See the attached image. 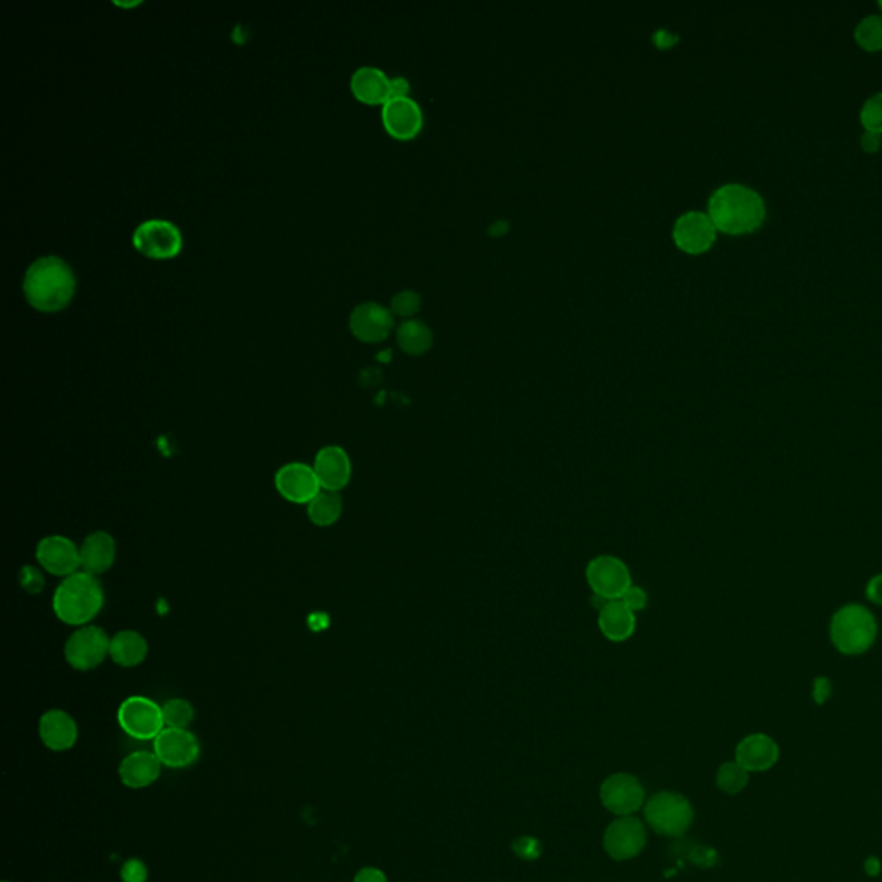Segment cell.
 <instances>
[{"instance_id": "cell-40", "label": "cell", "mask_w": 882, "mask_h": 882, "mask_svg": "<svg viewBox=\"0 0 882 882\" xmlns=\"http://www.w3.org/2000/svg\"><path fill=\"white\" fill-rule=\"evenodd\" d=\"M882 145V135L879 133H872V131H864L862 135H860V147L864 150L865 154H876L881 149Z\"/></svg>"}, {"instance_id": "cell-33", "label": "cell", "mask_w": 882, "mask_h": 882, "mask_svg": "<svg viewBox=\"0 0 882 882\" xmlns=\"http://www.w3.org/2000/svg\"><path fill=\"white\" fill-rule=\"evenodd\" d=\"M121 882H147L149 881V867L140 858H128L119 869Z\"/></svg>"}, {"instance_id": "cell-24", "label": "cell", "mask_w": 882, "mask_h": 882, "mask_svg": "<svg viewBox=\"0 0 882 882\" xmlns=\"http://www.w3.org/2000/svg\"><path fill=\"white\" fill-rule=\"evenodd\" d=\"M598 629L612 643H624L636 631V614L621 600H612L598 610Z\"/></svg>"}, {"instance_id": "cell-1", "label": "cell", "mask_w": 882, "mask_h": 882, "mask_svg": "<svg viewBox=\"0 0 882 882\" xmlns=\"http://www.w3.org/2000/svg\"><path fill=\"white\" fill-rule=\"evenodd\" d=\"M707 214L719 233L745 237L764 226L767 204L755 188L743 183H726L710 193Z\"/></svg>"}, {"instance_id": "cell-30", "label": "cell", "mask_w": 882, "mask_h": 882, "mask_svg": "<svg viewBox=\"0 0 882 882\" xmlns=\"http://www.w3.org/2000/svg\"><path fill=\"white\" fill-rule=\"evenodd\" d=\"M748 777H750V772L746 771L745 767H741L736 760H733V762H726L719 767L715 781H717V788L721 789L722 793L738 795L746 788Z\"/></svg>"}, {"instance_id": "cell-4", "label": "cell", "mask_w": 882, "mask_h": 882, "mask_svg": "<svg viewBox=\"0 0 882 882\" xmlns=\"http://www.w3.org/2000/svg\"><path fill=\"white\" fill-rule=\"evenodd\" d=\"M879 634L876 615L862 603H848L834 612L829 622V638L834 648L846 657L869 652Z\"/></svg>"}, {"instance_id": "cell-28", "label": "cell", "mask_w": 882, "mask_h": 882, "mask_svg": "<svg viewBox=\"0 0 882 882\" xmlns=\"http://www.w3.org/2000/svg\"><path fill=\"white\" fill-rule=\"evenodd\" d=\"M855 44L865 52H881L882 50V14H867L858 21L853 32Z\"/></svg>"}, {"instance_id": "cell-21", "label": "cell", "mask_w": 882, "mask_h": 882, "mask_svg": "<svg viewBox=\"0 0 882 882\" xmlns=\"http://www.w3.org/2000/svg\"><path fill=\"white\" fill-rule=\"evenodd\" d=\"M734 760L748 772L769 771L779 760V746L767 734H750L736 746Z\"/></svg>"}, {"instance_id": "cell-29", "label": "cell", "mask_w": 882, "mask_h": 882, "mask_svg": "<svg viewBox=\"0 0 882 882\" xmlns=\"http://www.w3.org/2000/svg\"><path fill=\"white\" fill-rule=\"evenodd\" d=\"M164 726L171 729H188L195 721V707L185 698H171L162 705Z\"/></svg>"}, {"instance_id": "cell-11", "label": "cell", "mask_w": 882, "mask_h": 882, "mask_svg": "<svg viewBox=\"0 0 882 882\" xmlns=\"http://www.w3.org/2000/svg\"><path fill=\"white\" fill-rule=\"evenodd\" d=\"M648 831L645 820L636 815L614 817L603 833V850L615 862H629L640 857L646 848Z\"/></svg>"}, {"instance_id": "cell-26", "label": "cell", "mask_w": 882, "mask_h": 882, "mask_svg": "<svg viewBox=\"0 0 882 882\" xmlns=\"http://www.w3.org/2000/svg\"><path fill=\"white\" fill-rule=\"evenodd\" d=\"M397 343L407 355H424L433 347V331L421 319H405L397 328Z\"/></svg>"}, {"instance_id": "cell-27", "label": "cell", "mask_w": 882, "mask_h": 882, "mask_svg": "<svg viewBox=\"0 0 882 882\" xmlns=\"http://www.w3.org/2000/svg\"><path fill=\"white\" fill-rule=\"evenodd\" d=\"M343 514V498L336 491L321 490L307 505V517L317 528H330L340 521Z\"/></svg>"}, {"instance_id": "cell-12", "label": "cell", "mask_w": 882, "mask_h": 882, "mask_svg": "<svg viewBox=\"0 0 882 882\" xmlns=\"http://www.w3.org/2000/svg\"><path fill=\"white\" fill-rule=\"evenodd\" d=\"M717 233L719 231L707 212L688 211L676 219L672 228V240L684 254L700 255L714 247Z\"/></svg>"}, {"instance_id": "cell-34", "label": "cell", "mask_w": 882, "mask_h": 882, "mask_svg": "<svg viewBox=\"0 0 882 882\" xmlns=\"http://www.w3.org/2000/svg\"><path fill=\"white\" fill-rule=\"evenodd\" d=\"M512 851L522 860H536L541 855V843L533 836H521L512 841Z\"/></svg>"}, {"instance_id": "cell-32", "label": "cell", "mask_w": 882, "mask_h": 882, "mask_svg": "<svg viewBox=\"0 0 882 882\" xmlns=\"http://www.w3.org/2000/svg\"><path fill=\"white\" fill-rule=\"evenodd\" d=\"M421 302L423 300H421L419 293L414 290H402L397 295H393L390 311L393 316L404 317V321L412 319V316H416L417 312L421 311Z\"/></svg>"}, {"instance_id": "cell-3", "label": "cell", "mask_w": 882, "mask_h": 882, "mask_svg": "<svg viewBox=\"0 0 882 882\" xmlns=\"http://www.w3.org/2000/svg\"><path fill=\"white\" fill-rule=\"evenodd\" d=\"M106 593L97 576L78 571L64 578L52 597V610L59 621L81 628L92 624L104 609Z\"/></svg>"}, {"instance_id": "cell-41", "label": "cell", "mask_w": 882, "mask_h": 882, "mask_svg": "<svg viewBox=\"0 0 882 882\" xmlns=\"http://www.w3.org/2000/svg\"><path fill=\"white\" fill-rule=\"evenodd\" d=\"M409 92V81L402 78V76L392 78V99L393 97H409Z\"/></svg>"}, {"instance_id": "cell-42", "label": "cell", "mask_w": 882, "mask_h": 882, "mask_svg": "<svg viewBox=\"0 0 882 882\" xmlns=\"http://www.w3.org/2000/svg\"><path fill=\"white\" fill-rule=\"evenodd\" d=\"M865 872L872 877L879 876V872H881V862H879V858H867V860H865Z\"/></svg>"}, {"instance_id": "cell-16", "label": "cell", "mask_w": 882, "mask_h": 882, "mask_svg": "<svg viewBox=\"0 0 882 882\" xmlns=\"http://www.w3.org/2000/svg\"><path fill=\"white\" fill-rule=\"evenodd\" d=\"M381 119L385 130L393 138L412 140L423 130V107L412 97H393L383 106Z\"/></svg>"}, {"instance_id": "cell-10", "label": "cell", "mask_w": 882, "mask_h": 882, "mask_svg": "<svg viewBox=\"0 0 882 882\" xmlns=\"http://www.w3.org/2000/svg\"><path fill=\"white\" fill-rule=\"evenodd\" d=\"M646 798L645 786L628 772H614L600 784V802L614 817L638 814L645 807Z\"/></svg>"}, {"instance_id": "cell-39", "label": "cell", "mask_w": 882, "mask_h": 882, "mask_svg": "<svg viewBox=\"0 0 882 882\" xmlns=\"http://www.w3.org/2000/svg\"><path fill=\"white\" fill-rule=\"evenodd\" d=\"M354 882H388V876L378 867H362L355 874Z\"/></svg>"}, {"instance_id": "cell-38", "label": "cell", "mask_w": 882, "mask_h": 882, "mask_svg": "<svg viewBox=\"0 0 882 882\" xmlns=\"http://www.w3.org/2000/svg\"><path fill=\"white\" fill-rule=\"evenodd\" d=\"M833 695V684L827 678H817L814 681V688H812V696H814V702L817 705H822V703H826L829 698Z\"/></svg>"}, {"instance_id": "cell-35", "label": "cell", "mask_w": 882, "mask_h": 882, "mask_svg": "<svg viewBox=\"0 0 882 882\" xmlns=\"http://www.w3.org/2000/svg\"><path fill=\"white\" fill-rule=\"evenodd\" d=\"M648 593L646 590H643L641 586L638 584H633L631 588H629L624 595L621 597V602L628 607L629 610H633L634 614L636 612H641V610L646 609V605H648Z\"/></svg>"}, {"instance_id": "cell-13", "label": "cell", "mask_w": 882, "mask_h": 882, "mask_svg": "<svg viewBox=\"0 0 882 882\" xmlns=\"http://www.w3.org/2000/svg\"><path fill=\"white\" fill-rule=\"evenodd\" d=\"M152 752L168 769H187L199 760V738L190 729L164 727V731L154 740Z\"/></svg>"}, {"instance_id": "cell-43", "label": "cell", "mask_w": 882, "mask_h": 882, "mask_svg": "<svg viewBox=\"0 0 882 882\" xmlns=\"http://www.w3.org/2000/svg\"><path fill=\"white\" fill-rule=\"evenodd\" d=\"M877 7H879V11H881L882 14V0H879V2H877Z\"/></svg>"}, {"instance_id": "cell-17", "label": "cell", "mask_w": 882, "mask_h": 882, "mask_svg": "<svg viewBox=\"0 0 882 882\" xmlns=\"http://www.w3.org/2000/svg\"><path fill=\"white\" fill-rule=\"evenodd\" d=\"M352 335L364 343H379L393 330V314L378 302H364L354 307L348 317Z\"/></svg>"}, {"instance_id": "cell-36", "label": "cell", "mask_w": 882, "mask_h": 882, "mask_svg": "<svg viewBox=\"0 0 882 882\" xmlns=\"http://www.w3.org/2000/svg\"><path fill=\"white\" fill-rule=\"evenodd\" d=\"M19 579H21V586H23L28 593H38V591L44 588L42 572L35 569V567H23V569H21V574H19Z\"/></svg>"}, {"instance_id": "cell-15", "label": "cell", "mask_w": 882, "mask_h": 882, "mask_svg": "<svg viewBox=\"0 0 882 882\" xmlns=\"http://www.w3.org/2000/svg\"><path fill=\"white\" fill-rule=\"evenodd\" d=\"M274 486L286 502L309 505L312 498L323 490L319 485L314 467L304 462H290L274 474Z\"/></svg>"}, {"instance_id": "cell-23", "label": "cell", "mask_w": 882, "mask_h": 882, "mask_svg": "<svg viewBox=\"0 0 882 882\" xmlns=\"http://www.w3.org/2000/svg\"><path fill=\"white\" fill-rule=\"evenodd\" d=\"M350 88L355 99L371 106H385L392 99V78H388L383 69L374 66L355 69L350 78Z\"/></svg>"}, {"instance_id": "cell-25", "label": "cell", "mask_w": 882, "mask_h": 882, "mask_svg": "<svg viewBox=\"0 0 882 882\" xmlns=\"http://www.w3.org/2000/svg\"><path fill=\"white\" fill-rule=\"evenodd\" d=\"M147 655H149V643L142 633L133 629H123L112 636L109 659L119 667L123 669L138 667L145 662Z\"/></svg>"}, {"instance_id": "cell-31", "label": "cell", "mask_w": 882, "mask_h": 882, "mask_svg": "<svg viewBox=\"0 0 882 882\" xmlns=\"http://www.w3.org/2000/svg\"><path fill=\"white\" fill-rule=\"evenodd\" d=\"M860 125L864 126V131H872L882 135V92H876L870 95L869 99H865L864 104L860 107Z\"/></svg>"}, {"instance_id": "cell-19", "label": "cell", "mask_w": 882, "mask_h": 882, "mask_svg": "<svg viewBox=\"0 0 882 882\" xmlns=\"http://www.w3.org/2000/svg\"><path fill=\"white\" fill-rule=\"evenodd\" d=\"M38 736L50 752H68L78 741V724L66 710H47L38 721Z\"/></svg>"}, {"instance_id": "cell-6", "label": "cell", "mask_w": 882, "mask_h": 882, "mask_svg": "<svg viewBox=\"0 0 882 882\" xmlns=\"http://www.w3.org/2000/svg\"><path fill=\"white\" fill-rule=\"evenodd\" d=\"M111 638L106 629L88 624L76 628L64 643V659L78 672L94 671L109 659Z\"/></svg>"}, {"instance_id": "cell-8", "label": "cell", "mask_w": 882, "mask_h": 882, "mask_svg": "<svg viewBox=\"0 0 882 882\" xmlns=\"http://www.w3.org/2000/svg\"><path fill=\"white\" fill-rule=\"evenodd\" d=\"M586 581L593 591V597L602 598L605 602L621 600L622 595L633 586L626 562L609 553L598 555L588 562Z\"/></svg>"}, {"instance_id": "cell-18", "label": "cell", "mask_w": 882, "mask_h": 882, "mask_svg": "<svg viewBox=\"0 0 882 882\" xmlns=\"http://www.w3.org/2000/svg\"><path fill=\"white\" fill-rule=\"evenodd\" d=\"M312 467L316 471L319 485L326 491L340 493L352 479V460L347 450L340 445H326L321 448L314 457Z\"/></svg>"}, {"instance_id": "cell-20", "label": "cell", "mask_w": 882, "mask_h": 882, "mask_svg": "<svg viewBox=\"0 0 882 882\" xmlns=\"http://www.w3.org/2000/svg\"><path fill=\"white\" fill-rule=\"evenodd\" d=\"M118 557V547L114 536L107 531H92L80 545L81 571L92 576L106 574Z\"/></svg>"}, {"instance_id": "cell-22", "label": "cell", "mask_w": 882, "mask_h": 882, "mask_svg": "<svg viewBox=\"0 0 882 882\" xmlns=\"http://www.w3.org/2000/svg\"><path fill=\"white\" fill-rule=\"evenodd\" d=\"M161 760L156 753L138 750L121 760L118 767L119 781L130 789H145L156 783L161 777Z\"/></svg>"}, {"instance_id": "cell-9", "label": "cell", "mask_w": 882, "mask_h": 882, "mask_svg": "<svg viewBox=\"0 0 882 882\" xmlns=\"http://www.w3.org/2000/svg\"><path fill=\"white\" fill-rule=\"evenodd\" d=\"M133 247L150 259H173L183 249V235L168 219H147L133 231Z\"/></svg>"}, {"instance_id": "cell-44", "label": "cell", "mask_w": 882, "mask_h": 882, "mask_svg": "<svg viewBox=\"0 0 882 882\" xmlns=\"http://www.w3.org/2000/svg\"><path fill=\"white\" fill-rule=\"evenodd\" d=\"M4 882H9V881H4Z\"/></svg>"}, {"instance_id": "cell-5", "label": "cell", "mask_w": 882, "mask_h": 882, "mask_svg": "<svg viewBox=\"0 0 882 882\" xmlns=\"http://www.w3.org/2000/svg\"><path fill=\"white\" fill-rule=\"evenodd\" d=\"M641 812L646 827L665 838L683 836L695 820L690 800L676 791H659L648 796Z\"/></svg>"}, {"instance_id": "cell-2", "label": "cell", "mask_w": 882, "mask_h": 882, "mask_svg": "<svg viewBox=\"0 0 882 882\" xmlns=\"http://www.w3.org/2000/svg\"><path fill=\"white\" fill-rule=\"evenodd\" d=\"M76 292V278L68 262L57 255H45L30 264L23 278L28 304L42 312L68 307Z\"/></svg>"}, {"instance_id": "cell-7", "label": "cell", "mask_w": 882, "mask_h": 882, "mask_svg": "<svg viewBox=\"0 0 882 882\" xmlns=\"http://www.w3.org/2000/svg\"><path fill=\"white\" fill-rule=\"evenodd\" d=\"M118 724L125 734L138 741H154L164 731L162 705L147 696H128L119 705Z\"/></svg>"}, {"instance_id": "cell-37", "label": "cell", "mask_w": 882, "mask_h": 882, "mask_svg": "<svg viewBox=\"0 0 882 882\" xmlns=\"http://www.w3.org/2000/svg\"><path fill=\"white\" fill-rule=\"evenodd\" d=\"M865 597L870 603L882 607V572L869 579V583L865 586Z\"/></svg>"}, {"instance_id": "cell-14", "label": "cell", "mask_w": 882, "mask_h": 882, "mask_svg": "<svg viewBox=\"0 0 882 882\" xmlns=\"http://www.w3.org/2000/svg\"><path fill=\"white\" fill-rule=\"evenodd\" d=\"M35 559L50 576L68 578L81 571L80 547L63 535L45 536L38 541Z\"/></svg>"}]
</instances>
